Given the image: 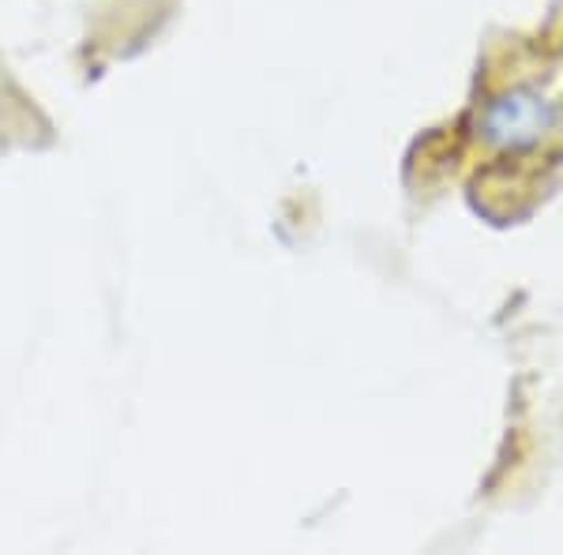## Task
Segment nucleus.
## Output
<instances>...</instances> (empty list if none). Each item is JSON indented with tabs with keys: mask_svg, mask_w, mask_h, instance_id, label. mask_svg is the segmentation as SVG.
<instances>
[{
	"mask_svg": "<svg viewBox=\"0 0 563 555\" xmlns=\"http://www.w3.org/2000/svg\"><path fill=\"white\" fill-rule=\"evenodd\" d=\"M552 124V106L533 90H511V95L496 98L485 113V135L496 147L519 151L533 147Z\"/></svg>",
	"mask_w": 563,
	"mask_h": 555,
	"instance_id": "1",
	"label": "nucleus"
}]
</instances>
